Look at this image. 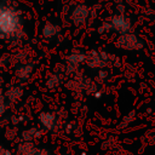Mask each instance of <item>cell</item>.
I'll use <instances>...</instances> for the list:
<instances>
[{
	"mask_svg": "<svg viewBox=\"0 0 155 155\" xmlns=\"http://www.w3.org/2000/svg\"><path fill=\"white\" fill-rule=\"evenodd\" d=\"M24 35L21 15L17 10L0 5V38L7 40L22 39Z\"/></svg>",
	"mask_w": 155,
	"mask_h": 155,
	"instance_id": "1",
	"label": "cell"
},
{
	"mask_svg": "<svg viewBox=\"0 0 155 155\" xmlns=\"http://www.w3.org/2000/svg\"><path fill=\"white\" fill-rule=\"evenodd\" d=\"M131 22L130 19L120 13V15H115L111 17V19L107 23H104L99 29V31H104V30H113V31H116L119 33L120 35L121 34H126V33H130L131 31Z\"/></svg>",
	"mask_w": 155,
	"mask_h": 155,
	"instance_id": "2",
	"label": "cell"
},
{
	"mask_svg": "<svg viewBox=\"0 0 155 155\" xmlns=\"http://www.w3.org/2000/svg\"><path fill=\"white\" fill-rule=\"evenodd\" d=\"M116 46L125 51H138L143 47L142 40L133 33L121 34L116 40Z\"/></svg>",
	"mask_w": 155,
	"mask_h": 155,
	"instance_id": "3",
	"label": "cell"
},
{
	"mask_svg": "<svg viewBox=\"0 0 155 155\" xmlns=\"http://www.w3.org/2000/svg\"><path fill=\"white\" fill-rule=\"evenodd\" d=\"M85 62L88 67L91 68H96V69H102L104 68L108 62H109V54L105 52H101V51H92L90 53L86 54Z\"/></svg>",
	"mask_w": 155,
	"mask_h": 155,
	"instance_id": "4",
	"label": "cell"
},
{
	"mask_svg": "<svg viewBox=\"0 0 155 155\" xmlns=\"http://www.w3.org/2000/svg\"><path fill=\"white\" fill-rule=\"evenodd\" d=\"M88 16H90V7L84 5V4H80L73 8L71 15H70V19L76 27H81L86 23Z\"/></svg>",
	"mask_w": 155,
	"mask_h": 155,
	"instance_id": "5",
	"label": "cell"
},
{
	"mask_svg": "<svg viewBox=\"0 0 155 155\" xmlns=\"http://www.w3.org/2000/svg\"><path fill=\"white\" fill-rule=\"evenodd\" d=\"M39 122L40 125L47 130V131H53L57 126V117L54 113L51 111H42L39 114Z\"/></svg>",
	"mask_w": 155,
	"mask_h": 155,
	"instance_id": "6",
	"label": "cell"
},
{
	"mask_svg": "<svg viewBox=\"0 0 155 155\" xmlns=\"http://www.w3.org/2000/svg\"><path fill=\"white\" fill-rule=\"evenodd\" d=\"M34 68H35V63L34 62H25V63H22L15 71L16 76L19 79V80H28L31 75V73L34 71Z\"/></svg>",
	"mask_w": 155,
	"mask_h": 155,
	"instance_id": "7",
	"label": "cell"
},
{
	"mask_svg": "<svg viewBox=\"0 0 155 155\" xmlns=\"http://www.w3.org/2000/svg\"><path fill=\"white\" fill-rule=\"evenodd\" d=\"M59 33V25L54 24V23H51V22H47L44 27H42V36L47 40L54 38L57 34Z\"/></svg>",
	"mask_w": 155,
	"mask_h": 155,
	"instance_id": "8",
	"label": "cell"
},
{
	"mask_svg": "<svg viewBox=\"0 0 155 155\" xmlns=\"http://www.w3.org/2000/svg\"><path fill=\"white\" fill-rule=\"evenodd\" d=\"M85 58H86V54L85 53L79 52V51H75V52L70 53L67 57V62H68V64H69L70 68H74V67L80 65L81 63H84L85 62Z\"/></svg>",
	"mask_w": 155,
	"mask_h": 155,
	"instance_id": "9",
	"label": "cell"
},
{
	"mask_svg": "<svg viewBox=\"0 0 155 155\" xmlns=\"http://www.w3.org/2000/svg\"><path fill=\"white\" fill-rule=\"evenodd\" d=\"M41 134H42L41 130L35 128V127H30V128H28L21 133V138L23 142H33L34 139L41 137Z\"/></svg>",
	"mask_w": 155,
	"mask_h": 155,
	"instance_id": "10",
	"label": "cell"
},
{
	"mask_svg": "<svg viewBox=\"0 0 155 155\" xmlns=\"http://www.w3.org/2000/svg\"><path fill=\"white\" fill-rule=\"evenodd\" d=\"M22 96H23V90H22L21 86H12V87H10V88L6 91V93H5V97H6L10 102H16V101H18Z\"/></svg>",
	"mask_w": 155,
	"mask_h": 155,
	"instance_id": "11",
	"label": "cell"
},
{
	"mask_svg": "<svg viewBox=\"0 0 155 155\" xmlns=\"http://www.w3.org/2000/svg\"><path fill=\"white\" fill-rule=\"evenodd\" d=\"M36 147L34 145L33 142H22L18 145V153L19 155H35Z\"/></svg>",
	"mask_w": 155,
	"mask_h": 155,
	"instance_id": "12",
	"label": "cell"
},
{
	"mask_svg": "<svg viewBox=\"0 0 155 155\" xmlns=\"http://www.w3.org/2000/svg\"><path fill=\"white\" fill-rule=\"evenodd\" d=\"M61 85V79L56 74H51L46 80V86L48 90H54Z\"/></svg>",
	"mask_w": 155,
	"mask_h": 155,
	"instance_id": "13",
	"label": "cell"
},
{
	"mask_svg": "<svg viewBox=\"0 0 155 155\" xmlns=\"http://www.w3.org/2000/svg\"><path fill=\"white\" fill-rule=\"evenodd\" d=\"M134 119V111H132V113H130L128 115H126L124 119H122V121H121V124L119 125V128H124V127H126L132 120Z\"/></svg>",
	"mask_w": 155,
	"mask_h": 155,
	"instance_id": "14",
	"label": "cell"
},
{
	"mask_svg": "<svg viewBox=\"0 0 155 155\" xmlns=\"http://www.w3.org/2000/svg\"><path fill=\"white\" fill-rule=\"evenodd\" d=\"M6 110H7V104L5 102V96L2 94V96H0V116L4 115L6 113Z\"/></svg>",
	"mask_w": 155,
	"mask_h": 155,
	"instance_id": "15",
	"label": "cell"
},
{
	"mask_svg": "<svg viewBox=\"0 0 155 155\" xmlns=\"http://www.w3.org/2000/svg\"><path fill=\"white\" fill-rule=\"evenodd\" d=\"M35 155H50V153L47 149H36Z\"/></svg>",
	"mask_w": 155,
	"mask_h": 155,
	"instance_id": "16",
	"label": "cell"
},
{
	"mask_svg": "<svg viewBox=\"0 0 155 155\" xmlns=\"http://www.w3.org/2000/svg\"><path fill=\"white\" fill-rule=\"evenodd\" d=\"M0 155H12V154H11V151L8 149H6V148L0 145Z\"/></svg>",
	"mask_w": 155,
	"mask_h": 155,
	"instance_id": "17",
	"label": "cell"
},
{
	"mask_svg": "<svg viewBox=\"0 0 155 155\" xmlns=\"http://www.w3.org/2000/svg\"><path fill=\"white\" fill-rule=\"evenodd\" d=\"M8 59H10V58H7V57H5V56H0V68H2V67L7 63Z\"/></svg>",
	"mask_w": 155,
	"mask_h": 155,
	"instance_id": "18",
	"label": "cell"
},
{
	"mask_svg": "<svg viewBox=\"0 0 155 155\" xmlns=\"http://www.w3.org/2000/svg\"><path fill=\"white\" fill-rule=\"evenodd\" d=\"M0 5H1V0H0Z\"/></svg>",
	"mask_w": 155,
	"mask_h": 155,
	"instance_id": "19",
	"label": "cell"
},
{
	"mask_svg": "<svg viewBox=\"0 0 155 155\" xmlns=\"http://www.w3.org/2000/svg\"><path fill=\"white\" fill-rule=\"evenodd\" d=\"M62 155H63V154H62Z\"/></svg>",
	"mask_w": 155,
	"mask_h": 155,
	"instance_id": "20",
	"label": "cell"
}]
</instances>
